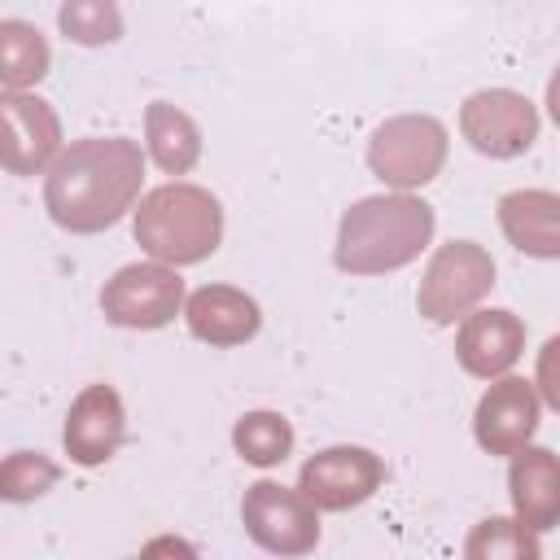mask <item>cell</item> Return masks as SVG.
<instances>
[{
  "mask_svg": "<svg viewBox=\"0 0 560 560\" xmlns=\"http://www.w3.org/2000/svg\"><path fill=\"white\" fill-rule=\"evenodd\" d=\"M144 153L127 136H83L44 175V210L61 232L92 236L114 228L140 197Z\"/></svg>",
  "mask_w": 560,
  "mask_h": 560,
  "instance_id": "6da1fadb",
  "label": "cell"
},
{
  "mask_svg": "<svg viewBox=\"0 0 560 560\" xmlns=\"http://www.w3.org/2000/svg\"><path fill=\"white\" fill-rule=\"evenodd\" d=\"M433 206L411 192H376L346 206L337 223L332 262L350 276H385L420 258V249L433 241Z\"/></svg>",
  "mask_w": 560,
  "mask_h": 560,
  "instance_id": "7a4b0ae2",
  "label": "cell"
},
{
  "mask_svg": "<svg viewBox=\"0 0 560 560\" xmlns=\"http://www.w3.org/2000/svg\"><path fill=\"white\" fill-rule=\"evenodd\" d=\"M136 245L166 262V267H192L210 258L223 241V206L210 188L171 179L140 197L136 206Z\"/></svg>",
  "mask_w": 560,
  "mask_h": 560,
  "instance_id": "3957f363",
  "label": "cell"
},
{
  "mask_svg": "<svg viewBox=\"0 0 560 560\" xmlns=\"http://www.w3.org/2000/svg\"><path fill=\"white\" fill-rule=\"evenodd\" d=\"M368 166L381 184L398 192L424 188L446 166V127L433 114H398L372 131Z\"/></svg>",
  "mask_w": 560,
  "mask_h": 560,
  "instance_id": "277c9868",
  "label": "cell"
},
{
  "mask_svg": "<svg viewBox=\"0 0 560 560\" xmlns=\"http://www.w3.org/2000/svg\"><path fill=\"white\" fill-rule=\"evenodd\" d=\"M490 289H494V258L477 241H446L438 245V254L420 276L416 306L429 324H455L468 311H477V302Z\"/></svg>",
  "mask_w": 560,
  "mask_h": 560,
  "instance_id": "5b68a950",
  "label": "cell"
},
{
  "mask_svg": "<svg viewBox=\"0 0 560 560\" xmlns=\"http://www.w3.org/2000/svg\"><path fill=\"white\" fill-rule=\"evenodd\" d=\"M245 534L271 551V556H306L319 542V508L306 499V490H289L280 481H254L241 499Z\"/></svg>",
  "mask_w": 560,
  "mask_h": 560,
  "instance_id": "8992f818",
  "label": "cell"
},
{
  "mask_svg": "<svg viewBox=\"0 0 560 560\" xmlns=\"http://www.w3.org/2000/svg\"><path fill=\"white\" fill-rule=\"evenodd\" d=\"M459 131L481 158L508 162L538 140V105L512 88H481L459 105Z\"/></svg>",
  "mask_w": 560,
  "mask_h": 560,
  "instance_id": "52a82bcc",
  "label": "cell"
},
{
  "mask_svg": "<svg viewBox=\"0 0 560 560\" xmlns=\"http://www.w3.org/2000/svg\"><path fill=\"white\" fill-rule=\"evenodd\" d=\"M184 280L166 262L118 267L101 289V311L118 328H162L184 311Z\"/></svg>",
  "mask_w": 560,
  "mask_h": 560,
  "instance_id": "ba28073f",
  "label": "cell"
},
{
  "mask_svg": "<svg viewBox=\"0 0 560 560\" xmlns=\"http://www.w3.org/2000/svg\"><path fill=\"white\" fill-rule=\"evenodd\" d=\"M385 481V459L368 446H324L302 464L298 486L319 512H350L368 503Z\"/></svg>",
  "mask_w": 560,
  "mask_h": 560,
  "instance_id": "9c48e42d",
  "label": "cell"
},
{
  "mask_svg": "<svg viewBox=\"0 0 560 560\" xmlns=\"http://www.w3.org/2000/svg\"><path fill=\"white\" fill-rule=\"evenodd\" d=\"M538 411H542V394L534 381L525 376H494L490 389L477 398L472 411V438L486 455H516L521 446H529L534 429H538Z\"/></svg>",
  "mask_w": 560,
  "mask_h": 560,
  "instance_id": "30bf717a",
  "label": "cell"
},
{
  "mask_svg": "<svg viewBox=\"0 0 560 560\" xmlns=\"http://www.w3.org/2000/svg\"><path fill=\"white\" fill-rule=\"evenodd\" d=\"M4 118V171L9 175H39L61 158V118L44 96L31 92H9L0 101Z\"/></svg>",
  "mask_w": 560,
  "mask_h": 560,
  "instance_id": "8fae6325",
  "label": "cell"
},
{
  "mask_svg": "<svg viewBox=\"0 0 560 560\" xmlns=\"http://www.w3.org/2000/svg\"><path fill=\"white\" fill-rule=\"evenodd\" d=\"M122 438H127V411H122L118 389L105 385V381L88 385L70 402V411H66V429H61L66 455L79 468H96V464L114 459V451L122 446Z\"/></svg>",
  "mask_w": 560,
  "mask_h": 560,
  "instance_id": "7c38bea8",
  "label": "cell"
},
{
  "mask_svg": "<svg viewBox=\"0 0 560 560\" xmlns=\"http://www.w3.org/2000/svg\"><path fill=\"white\" fill-rule=\"evenodd\" d=\"M525 350V324L521 315L494 306V311H468L455 332V359L468 376L494 381L503 376Z\"/></svg>",
  "mask_w": 560,
  "mask_h": 560,
  "instance_id": "4fadbf2b",
  "label": "cell"
},
{
  "mask_svg": "<svg viewBox=\"0 0 560 560\" xmlns=\"http://www.w3.org/2000/svg\"><path fill=\"white\" fill-rule=\"evenodd\" d=\"M184 319H188V332L197 341L219 346V350L245 346L262 328L258 302L245 289H232V284H206V289H197L184 302Z\"/></svg>",
  "mask_w": 560,
  "mask_h": 560,
  "instance_id": "5bb4252c",
  "label": "cell"
},
{
  "mask_svg": "<svg viewBox=\"0 0 560 560\" xmlns=\"http://www.w3.org/2000/svg\"><path fill=\"white\" fill-rule=\"evenodd\" d=\"M512 512L525 529L547 534L560 525V459L547 446H521L508 468Z\"/></svg>",
  "mask_w": 560,
  "mask_h": 560,
  "instance_id": "9a60e30c",
  "label": "cell"
},
{
  "mask_svg": "<svg viewBox=\"0 0 560 560\" xmlns=\"http://www.w3.org/2000/svg\"><path fill=\"white\" fill-rule=\"evenodd\" d=\"M499 228L525 258H560V192L516 188L499 197Z\"/></svg>",
  "mask_w": 560,
  "mask_h": 560,
  "instance_id": "2e32d148",
  "label": "cell"
},
{
  "mask_svg": "<svg viewBox=\"0 0 560 560\" xmlns=\"http://www.w3.org/2000/svg\"><path fill=\"white\" fill-rule=\"evenodd\" d=\"M144 140L162 175H188L201 158V127L171 101H153L144 109Z\"/></svg>",
  "mask_w": 560,
  "mask_h": 560,
  "instance_id": "e0dca14e",
  "label": "cell"
},
{
  "mask_svg": "<svg viewBox=\"0 0 560 560\" xmlns=\"http://www.w3.org/2000/svg\"><path fill=\"white\" fill-rule=\"evenodd\" d=\"M48 61H52L48 39L31 22H18V18L0 22V79L9 92L35 88L48 74Z\"/></svg>",
  "mask_w": 560,
  "mask_h": 560,
  "instance_id": "ac0fdd59",
  "label": "cell"
},
{
  "mask_svg": "<svg viewBox=\"0 0 560 560\" xmlns=\"http://www.w3.org/2000/svg\"><path fill=\"white\" fill-rule=\"evenodd\" d=\"M232 446L245 464L254 468H271V464H284L289 451H293V424L280 416V411H245L236 424H232Z\"/></svg>",
  "mask_w": 560,
  "mask_h": 560,
  "instance_id": "d6986e66",
  "label": "cell"
},
{
  "mask_svg": "<svg viewBox=\"0 0 560 560\" xmlns=\"http://www.w3.org/2000/svg\"><path fill=\"white\" fill-rule=\"evenodd\" d=\"M464 556L468 560H529V556H538V534L534 529H525L516 516L508 521V516H486L472 534H468V542H464Z\"/></svg>",
  "mask_w": 560,
  "mask_h": 560,
  "instance_id": "ffe728a7",
  "label": "cell"
},
{
  "mask_svg": "<svg viewBox=\"0 0 560 560\" xmlns=\"http://www.w3.org/2000/svg\"><path fill=\"white\" fill-rule=\"evenodd\" d=\"M57 22H61V35L83 44V48L114 44L122 35V13L114 0H66Z\"/></svg>",
  "mask_w": 560,
  "mask_h": 560,
  "instance_id": "44dd1931",
  "label": "cell"
},
{
  "mask_svg": "<svg viewBox=\"0 0 560 560\" xmlns=\"http://www.w3.org/2000/svg\"><path fill=\"white\" fill-rule=\"evenodd\" d=\"M57 477H61V468L48 455H39V451H13L0 464V494L9 503H26V499H39Z\"/></svg>",
  "mask_w": 560,
  "mask_h": 560,
  "instance_id": "7402d4cb",
  "label": "cell"
},
{
  "mask_svg": "<svg viewBox=\"0 0 560 560\" xmlns=\"http://www.w3.org/2000/svg\"><path fill=\"white\" fill-rule=\"evenodd\" d=\"M534 385L542 394V402L551 411H560V332L547 337V346L538 350V372H534Z\"/></svg>",
  "mask_w": 560,
  "mask_h": 560,
  "instance_id": "603a6c76",
  "label": "cell"
},
{
  "mask_svg": "<svg viewBox=\"0 0 560 560\" xmlns=\"http://www.w3.org/2000/svg\"><path fill=\"white\" fill-rule=\"evenodd\" d=\"M547 114H551V122L560 127V66H556V74L547 79Z\"/></svg>",
  "mask_w": 560,
  "mask_h": 560,
  "instance_id": "cb8c5ba5",
  "label": "cell"
}]
</instances>
